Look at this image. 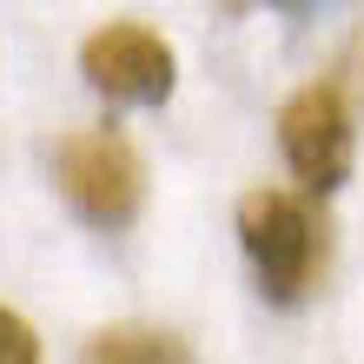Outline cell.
Returning a JSON list of instances; mask_svg holds the SVG:
<instances>
[{
    "mask_svg": "<svg viewBox=\"0 0 364 364\" xmlns=\"http://www.w3.org/2000/svg\"><path fill=\"white\" fill-rule=\"evenodd\" d=\"M239 245L272 305H298L325 278V225H318L311 199L285 186H259L239 199Z\"/></svg>",
    "mask_w": 364,
    "mask_h": 364,
    "instance_id": "1",
    "label": "cell"
},
{
    "mask_svg": "<svg viewBox=\"0 0 364 364\" xmlns=\"http://www.w3.org/2000/svg\"><path fill=\"white\" fill-rule=\"evenodd\" d=\"M53 179L67 192V205L100 232H126L146 212V159L119 126L67 133L60 153H53Z\"/></svg>",
    "mask_w": 364,
    "mask_h": 364,
    "instance_id": "2",
    "label": "cell"
},
{
    "mask_svg": "<svg viewBox=\"0 0 364 364\" xmlns=\"http://www.w3.org/2000/svg\"><path fill=\"white\" fill-rule=\"evenodd\" d=\"M278 146H285V166L298 173L305 192H338L351 179V159H358V126H351V106L331 80H311L285 100L278 113Z\"/></svg>",
    "mask_w": 364,
    "mask_h": 364,
    "instance_id": "3",
    "label": "cell"
},
{
    "mask_svg": "<svg viewBox=\"0 0 364 364\" xmlns=\"http://www.w3.org/2000/svg\"><path fill=\"white\" fill-rule=\"evenodd\" d=\"M80 73L113 106H166L179 87V53H173V40H159L139 20H113L80 47Z\"/></svg>",
    "mask_w": 364,
    "mask_h": 364,
    "instance_id": "4",
    "label": "cell"
},
{
    "mask_svg": "<svg viewBox=\"0 0 364 364\" xmlns=\"http://www.w3.org/2000/svg\"><path fill=\"white\" fill-rule=\"evenodd\" d=\"M80 364H192V345L159 325H106L87 338Z\"/></svg>",
    "mask_w": 364,
    "mask_h": 364,
    "instance_id": "5",
    "label": "cell"
},
{
    "mask_svg": "<svg viewBox=\"0 0 364 364\" xmlns=\"http://www.w3.org/2000/svg\"><path fill=\"white\" fill-rule=\"evenodd\" d=\"M0 364H40V338L20 311L0 305Z\"/></svg>",
    "mask_w": 364,
    "mask_h": 364,
    "instance_id": "6",
    "label": "cell"
}]
</instances>
